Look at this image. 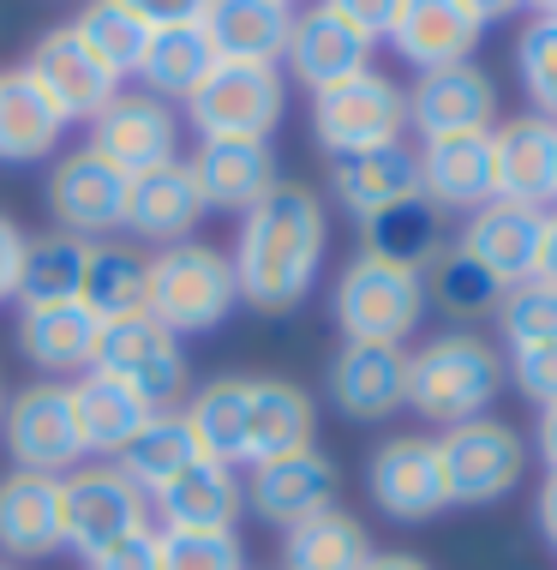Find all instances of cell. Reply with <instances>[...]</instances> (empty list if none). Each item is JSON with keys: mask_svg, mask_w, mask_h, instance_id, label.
Returning a JSON list of instances; mask_svg holds the SVG:
<instances>
[{"mask_svg": "<svg viewBox=\"0 0 557 570\" xmlns=\"http://www.w3.org/2000/svg\"><path fill=\"white\" fill-rule=\"evenodd\" d=\"M324 246H330V210L306 180H276L240 217L235 240V283L240 301L258 313H288L312 295L324 271Z\"/></svg>", "mask_w": 557, "mask_h": 570, "instance_id": "cell-1", "label": "cell"}, {"mask_svg": "<svg viewBox=\"0 0 557 570\" xmlns=\"http://www.w3.org/2000/svg\"><path fill=\"white\" fill-rule=\"evenodd\" d=\"M504 384H509L504 354L479 331H444V336H431V343H420L408 354V409L420 414V421H431L438 433L491 414Z\"/></svg>", "mask_w": 557, "mask_h": 570, "instance_id": "cell-2", "label": "cell"}, {"mask_svg": "<svg viewBox=\"0 0 557 570\" xmlns=\"http://www.w3.org/2000/svg\"><path fill=\"white\" fill-rule=\"evenodd\" d=\"M240 301L235 283V258L216 253L210 240H175L150 258V301L145 313L157 318L162 331H175L180 343L186 336H205L216 331Z\"/></svg>", "mask_w": 557, "mask_h": 570, "instance_id": "cell-3", "label": "cell"}, {"mask_svg": "<svg viewBox=\"0 0 557 570\" xmlns=\"http://www.w3.org/2000/svg\"><path fill=\"white\" fill-rule=\"evenodd\" d=\"M426 276L408 265H390V258L360 253L354 265L336 276V301L330 318L342 331V343H390L401 348L426 318Z\"/></svg>", "mask_w": 557, "mask_h": 570, "instance_id": "cell-4", "label": "cell"}, {"mask_svg": "<svg viewBox=\"0 0 557 570\" xmlns=\"http://www.w3.org/2000/svg\"><path fill=\"white\" fill-rule=\"evenodd\" d=\"M312 132L330 150V163L360 157V150H384L408 132V90L396 79H384L378 67H366L312 97Z\"/></svg>", "mask_w": 557, "mask_h": 570, "instance_id": "cell-5", "label": "cell"}, {"mask_svg": "<svg viewBox=\"0 0 557 570\" xmlns=\"http://www.w3.org/2000/svg\"><path fill=\"white\" fill-rule=\"evenodd\" d=\"M0 444H7L12 469L24 474H72L84 462V439H79V414H72V384L60 379H37L24 391L7 396L0 414Z\"/></svg>", "mask_w": 557, "mask_h": 570, "instance_id": "cell-6", "label": "cell"}, {"mask_svg": "<svg viewBox=\"0 0 557 570\" xmlns=\"http://www.w3.org/2000/svg\"><path fill=\"white\" fill-rule=\"evenodd\" d=\"M438 456H444L450 504H498L521 487V474H528V439H521L509 421H498V414L444 426Z\"/></svg>", "mask_w": 557, "mask_h": 570, "instance_id": "cell-7", "label": "cell"}, {"mask_svg": "<svg viewBox=\"0 0 557 570\" xmlns=\"http://www.w3.org/2000/svg\"><path fill=\"white\" fill-rule=\"evenodd\" d=\"M282 102H288L282 67L216 60V72L192 90L186 115H192L198 138H270V127L282 120Z\"/></svg>", "mask_w": 557, "mask_h": 570, "instance_id": "cell-8", "label": "cell"}, {"mask_svg": "<svg viewBox=\"0 0 557 570\" xmlns=\"http://www.w3.org/2000/svg\"><path fill=\"white\" fill-rule=\"evenodd\" d=\"M90 366L127 379L150 409H175L186 396V348H180V336L162 331L150 313L108 318L102 336H97V361Z\"/></svg>", "mask_w": 557, "mask_h": 570, "instance_id": "cell-9", "label": "cell"}, {"mask_svg": "<svg viewBox=\"0 0 557 570\" xmlns=\"http://www.w3.org/2000/svg\"><path fill=\"white\" fill-rule=\"evenodd\" d=\"M60 517H67V547L90 559V552L115 547L120 534L145 529L150 499L115 462H79L72 474H60Z\"/></svg>", "mask_w": 557, "mask_h": 570, "instance_id": "cell-10", "label": "cell"}, {"mask_svg": "<svg viewBox=\"0 0 557 570\" xmlns=\"http://www.w3.org/2000/svg\"><path fill=\"white\" fill-rule=\"evenodd\" d=\"M366 492L384 517L396 522H431L450 511V487H444V456L438 439L426 433H396L366 456Z\"/></svg>", "mask_w": 557, "mask_h": 570, "instance_id": "cell-11", "label": "cell"}, {"mask_svg": "<svg viewBox=\"0 0 557 570\" xmlns=\"http://www.w3.org/2000/svg\"><path fill=\"white\" fill-rule=\"evenodd\" d=\"M90 150L120 168V175H150V168H168L180 163V120L162 97L150 90H120L108 109L90 120Z\"/></svg>", "mask_w": 557, "mask_h": 570, "instance_id": "cell-12", "label": "cell"}, {"mask_svg": "<svg viewBox=\"0 0 557 570\" xmlns=\"http://www.w3.org/2000/svg\"><path fill=\"white\" fill-rule=\"evenodd\" d=\"M24 72H30V85H37L42 97L60 109L67 127H72V120H84V127H90V120L120 97V79L84 49L72 24L42 30V37L30 42V55H24Z\"/></svg>", "mask_w": 557, "mask_h": 570, "instance_id": "cell-13", "label": "cell"}, {"mask_svg": "<svg viewBox=\"0 0 557 570\" xmlns=\"http://www.w3.org/2000/svg\"><path fill=\"white\" fill-rule=\"evenodd\" d=\"M49 217L79 240H108L120 223H127V175L108 168L97 150H67L54 168H49Z\"/></svg>", "mask_w": 557, "mask_h": 570, "instance_id": "cell-14", "label": "cell"}, {"mask_svg": "<svg viewBox=\"0 0 557 570\" xmlns=\"http://www.w3.org/2000/svg\"><path fill=\"white\" fill-rule=\"evenodd\" d=\"M336 492H342V474H336V462L324 456L318 444L246 469V511L265 517L270 529H294V522L330 511Z\"/></svg>", "mask_w": 557, "mask_h": 570, "instance_id": "cell-15", "label": "cell"}, {"mask_svg": "<svg viewBox=\"0 0 557 570\" xmlns=\"http://www.w3.org/2000/svg\"><path fill=\"white\" fill-rule=\"evenodd\" d=\"M408 127L426 138H456V132H491L498 127V85L486 67L461 60L444 72H420L408 90Z\"/></svg>", "mask_w": 557, "mask_h": 570, "instance_id": "cell-16", "label": "cell"}, {"mask_svg": "<svg viewBox=\"0 0 557 570\" xmlns=\"http://www.w3.org/2000/svg\"><path fill=\"white\" fill-rule=\"evenodd\" d=\"M324 391L348 421H384V414L408 409V348L342 343L324 366Z\"/></svg>", "mask_w": 557, "mask_h": 570, "instance_id": "cell-17", "label": "cell"}, {"mask_svg": "<svg viewBox=\"0 0 557 570\" xmlns=\"http://www.w3.org/2000/svg\"><path fill=\"white\" fill-rule=\"evenodd\" d=\"M539 240H546V210L491 198V205L468 210L456 246L474 265H486L504 288H516V283H528V276H539Z\"/></svg>", "mask_w": 557, "mask_h": 570, "instance_id": "cell-18", "label": "cell"}, {"mask_svg": "<svg viewBox=\"0 0 557 570\" xmlns=\"http://www.w3.org/2000/svg\"><path fill=\"white\" fill-rule=\"evenodd\" d=\"M186 168H192V180H198L205 210H235V217H246V210L282 180L270 138H198V150Z\"/></svg>", "mask_w": 557, "mask_h": 570, "instance_id": "cell-19", "label": "cell"}, {"mask_svg": "<svg viewBox=\"0 0 557 570\" xmlns=\"http://www.w3.org/2000/svg\"><path fill=\"white\" fill-rule=\"evenodd\" d=\"M12 331H19V354L42 379L67 384V373H90V361H97L102 318L84 301H24Z\"/></svg>", "mask_w": 557, "mask_h": 570, "instance_id": "cell-20", "label": "cell"}, {"mask_svg": "<svg viewBox=\"0 0 557 570\" xmlns=\"http://www.w3.org/2000/svg\"><path fill=\"white\" fill-rule=\"evenodd\" d=\"M371 49L378 42L371 37H360L342 12L336 7H306V12H294V37H288V72L300 79L306 90H330V85H342V79H354V72H366L371 67Z\"/></svg>", "mask_w": 557, "mask_h": 570, "instance_id": "cell-21", "label": "cell"}, {"mask_svg": "<svg viewBox=\"0 0 557 570\" xmlns=\"http://www.w3.org/2000/svg\"><path fill=\"white\" fill-rule=\"evenodd\" d=\"M491 175H498V198L546 210L557 198V120L521 115L491 127Z\"/></svg>", "mask_w": 557, "mask_h": 570, "instance_id": "cell-22", "label": "cell"}, {"mask_svg": "<svg viewBox=\"0 0 557 570\" xmlns=\"http://www.w3.org/2000/svg\"><path fill=\"white\" fill-rule=\"evenodd\" d=\"M479 37H486V24H479L461 0H401L396 24H390L396 55L420 72H444V67L474 60Z\"/></svg>", "mask_w": 557, "mask_h": 570, "instance_id": "cell-23", "label": "cell"}, {"mask_svg": "<svg viewBox=\"0 0 557 570\" xmlns=\"http://www.w3.org/2000/svg\"><path fill=\"white\" fill-rule=\"evenodd\" d=\"M318 444V403L294 379H246V469Z\"/></svg>", "mask_w": 557, "mask_h": 570, "instance_id": "cell-24", "label": "cell"}, {"mask_svg": "<svg viewBox=\"0 0 557 570\" xmlns=\"http://www.w3.org/2000/svg\"><path fill=\"white\" fill-rule=\"evenodd\" d=\"M72 414H79V439H84V456L97 462H120V451L145 433L150 421H157L162 409H150L145 396L132 391L127 379L115 373H79L72 379Z\"/></svg>", "mask_w": 557, "mask_h": 570, "instance_id": "cell-25", "label": "cell"}, {"mask_svg": "<svg viewBox=\"0 0 557 570\" xmlns=\"http://www.w3.org/2000/svg\"><path fill=\"white\" fill-rule=\"evenodd\" d=\"M67 547V517H60L54 474H0V559H49Z\"/></svg>", "mask_w": 557, "mask_h": 570, "instance_id": "cell-26", "label": "cell"}, {"mask_svg": "<svg viewBox=\"0 0 557 570\" xmlns=\"http://www.w3.org/2000/svg\"><path fill=\"white\" fill-rule=\"evenodd\" d=\"M240 504H246L240 474L228 469V462L205 456V462H192L180 481H168L157 499H150V511H157L162 529H175V534H235Z\"/></svg>", "mask_w": 557, "mask_h": 570, "instance_id": "cell-27", "label": "cell"}, {"mask_svg": "<svg viewBox=\"0 0 557 570\" xmlns=\"http://www.w3.org/2000/svg\"><path fill=\"white\" fill-rule=\"evenodd\" d=\"M198 24H205L216 60L282 67L288 37H294V7H282V0H210Z\"/></svg>", "mask_w": 557, "mask_h": 570, "instance_id": "cell-28", "label": "cell"}, {"mask_svg": "<svg viewBox=\"0 0 557 570\" xmlns=\"http://www.w3.org/2000/svg\"><path fill=\"white\" fill-rule=\"evenodd\" d=\"M198 223H205V198H198V180L186 163H168V168H150V175L127 180V223H120L127 235L175 246V240H192Z\"/></svg>", "mask_w": 557, "mask_h": 570, "instance_id": "cell-29", "label": "cell"}, {"mask_svg": "<svg viewBox=\"0 0 557 570\" xmlns=\"http://www.w3.org/2000/svg\"><path fill=\"white\" fill-rule=\"evenodd\" d=\"M420 193L438 210H479L498 198L491 175V132H456L420 145Z\"/></svg>", "mask_w": 557, "mask_h": 570, "instance_id": "cell-30", "label": "cell"}, {"mask_svg": "<svg viewBox=\"0 0 557 570\" xmlns=\"http://www.w3.org/2000/svg\"><path fill=\"white\" fill-rule=\"evenodd\" d=\"M330 187H336V205L366 223V217H378L384 205H401V198L420 193V150H414L408 138H396V145H384V150L336 157Z\"/></svg>", "mask_w": 557, "mask_h": 570, "instance_id": "cell-31", "label": "cell"}, {"mask_svg": "<svg viewBox=\"0 0 557 570\" xmlns=\"http://www.w3.org/2000/svg\"><path fill=\"white\" fill-rule=\"evenodd\" d=\"M60 132H67V120L30 85V72L0 67V163H49L60 150Z\"/></svg>", "mask_w": 557, "mask_h": 570, "instance_id": "cell-32", "label": "cell"}, {"mask_svg": "<svg viewBox=\"0 0 557 570\" xmlns=\"http://www.w3.org/2000/svg\"><path fill=\"white\" fill-rule=\"evenodd\" d=\"M210 72H216V49H210L205 24H162V30H150V49L132 79H145V90L162 102H192V90Z\"/></svg>", "mask_w": 557, "mask_h": 570, "instance_id": "cell-33", "label": "cell"}, {"mask_svg": "<svg viewBox=\"0 0 557 570\" xmlns=\"http://www.w3.org/2000/svg\"><path fill=\"white\" fill-rule=\"evenodd\" d=\"M371 552L378 547H371L366 522L348 517L342 504L282 529V570H366Z\"/></svg>", "mask_w": 557, "mask_h": 570, "instance_id": "cell-34", "label": "cell"}, {"mask_svg": "<svg viewBox=\"0 0 557 570\" xmlns=\"http://www.w3.org/2000/svg\"><path fill=\"white\" fill-rule=\"evenodd\" d=\"M192 462H205V451H198V439H192V426H186V414L180 409H162L157 421L138 433L127 451H120V462L115 469L127 474V481L145 492V499H157V492L168 487V481H180Z\"/></svg>", "mask_w": 557, "mask_h": 570, "instance_id": "cell-35", "label": "cell"}, {"mask_svg": "<svg viewBox=\"0 0 557 570\" xmlns=\"http://www.w3.org/2000/svg\"><path fill=\"white\" fill-rule=\"evenodd\" d=\"M150 301V258L132 240H90V271H84V306L102 318H132Z\"/></svg>", "mask_w": 557, "mask_h": 570, "instance_id": "cell-36", "label": "cell"}, {"mask_svg": "<svg viewBox=\"0 0 557 570\" xmlns=\"http://www.w3.org/2000/svg\"><path fill=\"white\" fill-rule=\"evenodd\" d=\"M360 240L371 258H390V265H408V271H426L431 258L444 253V235H438V205L426 193L401 198V205H384L378 217L360 223Z\"/></svg>", "mask_w": 557, "mask_h": 570, "instance_id": "cell-37", "label": "cell"}, {"mask_svg": "<svg viewBox=\"0 0 557 570\" xmlns=\"http://www.w3.org/2000/svg\"><path fill=\"white\" fill-rule=\"evenodd\" d=\"M84 271H90V240L49 228L24 240V271H19V306L24 301H84Z\"/></svg>", "mask_w": 557, "mask_h": 570, "instance_id": "cell-38", "label": "cell"}, {"mask_svg": "<svg viewBox=\"0 0 557 570\" xmlns=\"http://www.w3.org/2000/svg\"><path fill=\"white\" fill-rule=\"evenodd\" d=\"M192 426L198 451L210 462H246V379H210L192 391V403L180 409Z\"/></svg>", "mask_w": 557, "mask_h": 570, "instance_id": "cell-39", "label": "cell"}, {"mask_svg": "<svg viewBox=\"0 0 557 570\" xmlns=\"http://www.w3.org/2000/svg\"><path fill=\"white\" fill-rule=\"evenodd\" d=\"M72 30H79V42L115 72V79H132L138 60H145V49H150V24L138 19L127 0H84Z\"/></svg>", "mask_w": 557, "mask_h": 570, "instance_id": "cell-40", "label": "cell"}, {"mask_svg": "<svg viewBox=\"0 0 557 570\" xmlns=\"http://www.w3.org/2000/svg\"><path fill=\"white\" fill-rule=\"evenodd\" d=\"M420 276H426V301H431V306H444L450 318L498 313L504 295H509L498 276H491L486 265H474V258L461 253V246H444V253L431 258V265H426Z\"/></svg>", "mask_w": 557, "mask_h": 570, "instance_id": "cell-41", "label": "cell"}, {"mask_svg": "<svg viewBox=\"0 0 557 570\" xmlns=\"http://www.w3.org/2000/svg\"><path fill=\"white\" fill-rule=\"evenodd\" d=\"M498 325L509 336V348H534V343H557V283L528 276L516 283L498 306Z\"/></svg>", "mask_w": 557, "mask_h": 570, "instance_id": "cell-42", "label": "cell"}, {"mask_svg": "<svg viewBox=\"0 0 557 570\" xmlns=\"http://www.w3.org/2000/svg\"><path fill=\"white\" fill-rule=\"evenodd\" d=\"M516 72H521L534 115L557 120V19H534L516 37Z\"/></svg>", "mask_w": 557, "mask_h": 570, "instance_id": "cell-43", "label": "cell"}, {"mask_svg": "<svg viewBox=\"0 0 557 570\" xmlns=\"http://www.w3.org/2000/svg\"><path fill=\"white\" fill-rule=\"evenodd\" d=\"M162 534V570H246V547L240 534Z\"/></svg>", "mask_w": 557, "mask_h": 570, "instance_id": "cell-44", "label": "cell"}, {"mask_svg": "<svg viewBox=\"0 0 557 570\" xmlns=\"http://www.w3.org/2000/svg\"><path fill=\"white\" fill-rule=\"evenodd\" d=\"M504 379L516 384L528 403L551 409L557 403V343H534V348H509L504 361Z\"/></svg>", "mask_w": 557, "mask_h": 570, "instance_id": "cell-45", "label": "cell"}, {"mask_svg": "<svg viewBox=\"0 0 557 570\" xmlns=\"http://www.w3.org/2000/svg\"><path fill=\"white\" fill-rule=\"evenodd\" d=\"M90 570H162V534L145 522V529L120 534L115 547L90 552Z\"/></svg>", "mask_w": 557, "mask_h": 570, "instance_id": "cell-46", "label": "cell"}, {"mask_svg": "<svg viewBox=\"0 0 557 570\" xmlns=\"http://www.w3.org/2000/svg\"><path fill=\"white\" fill-rule=\"evenodd\" d=\"M324 7H336L354 30H360V37L378 42V37H390V24H396V7H401V0H324Z\"/></svg>", "mask_w": 557, "mask_h": 570, "instance_id": "cell-47", "label": "cell"}, {"mask_svg": "<svg viewBox=\"0 0 557 570\" xmlns=\"http://www.w3.org/2000/svg\"><path fill=\"white\" fill-rule=\"evenodd\" d=\"M24 228L0 210V306L7 301H19V271H24Z\"/></svg>", "mask_w": 557, "mask_h": 570, "instance_id": "cell-48", "label": "cell"}, {"mask_svg": "<svg viewBox=\"0 0 557 570\" xmlns=\"http://www.w3.org/2000/svg\"><path fill=\"white\" fill-rule=\"evenodd\" d=\"M127 7H132L150 30H162V24H198L210 0H127Z\"/></svg>", "mask_w": 557, "mask_h": 570, "instance_id": "cell-49", "label": "cell"}, {"mask_svg": "<svg viewBox=\"0 0 557 570\" xmlns=\"http://www.w3.org/2000/svg\"><path fill=\"white\" fill-rule=\"evenodd\" d=\"M534 522H539V534L557 547V474H546L539 492H534Z\"/></svg>", "mask_w": 557, "mask_h": 570, "instance_id": "cell-50", "label": "cell"}, {"mask_svg": "<svg viewBox=\"0 0 557 570\" xmlns=\"http://www.w3.org/2000/svg\"><path fill=\"white\" fill-rule=\"evenodd\" d=\"M534 451H539V462H546V474H557V403H551V409H539Z\"/></svg>", "mask_w": 557, "mask_h": 570, "instance_id": "cell-51", "label": "cell"}, {"mask_svg": "<svg viewBox=\"0 0 557 570\" xmlns=\"http://www.w3.org/2000/svg\"><path fill=\"white\" fill-rule=\"evenodd\" d=\"M539 276L557 283V210H546V240H539Z\"/></svg>", "mask_w": 557, "mask_h": 570, "instance_id": "cell-52", "label": "cell"}, {"mask_svg": "<svg viewBox=\"0 0 557 570\" xmlns=\"http://www.w3.org/2000/svg\"><path fill=\"white\" fill-rule=\"evenodd\" d=\"M461 7H468L479 24H498V19H509V12H521V0H461Z\"/></svg>", "mask_w": 557, "mask_h": 570, "instance_id": "cell-53", "label": "cell"}, {"mask_svg": "<svg viewBox=\"0 0 557 570\" xmlns=\"http://www.w3.org/2000/svg\"><path fill=\"white\" fill-rule=\"evenodd\" d=\"M366 570H431L426 559H414V552H371Z\"/></svg>", "mask_w": 557, "mask_h": 570, "instance_id": "cell-54", "label": "cell"}, {"mask_svg": "<svg viewBox=\"0 0 557 570\" xmlns=\"http://www.w3.org/2000/svg\"><path fill=\"white\" fill-rule=\"evenodd\" d=\"M521 7H534L539 19H557V0H521Z\"/></svg>", "mask_w": 557, "mask_h": 570, "instance_id": "cell-55", "label": "cell"}, {"mask_svg": "<svg viewBox=\"0 0 557 570\" xmlns=\"http://www.w3.org/2000/svg\"><path fill=\"white\" fill-rule=\"evenodd\" d=\"M7 396H12V391H7V379H0V414H7Z\"/></svg>", "mask_w": 557, "mask_h": 570, "instance_id": "cell-56", "label": "cell"}, {"mask_svg": "<svg viewBox=\"0 0 557 570\" xmlns=\"http://www.w3.org/2000/svg\"><path fill=\"white\" fill-rule=\"evenodd\" d=\"M0 570H19V564H7V559H0Z\"/></svg>", "mask_w": 557, "mask_h": 570, "instance_id": "cell-57", "label": "cell"}, {"mask_svg": "<svg viewBox=\"0 0 557 570\" xmlns=\"http://www.w3.org/2000/svg\"><path fill=\"white\" fill-rule=\"evenodd\" d=\"M282 7H294V0H282Z\"/></svg>", "mask_w": 557, "mask_h": 570, "instance_id": "cell-58", "label": "cell"}]
</instances>
